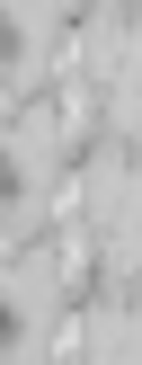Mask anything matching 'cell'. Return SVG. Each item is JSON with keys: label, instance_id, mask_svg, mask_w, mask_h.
<instances>
[{"label": "cell", "instance_id": "cell-1", "mask_svg": "<svg viewBox=\"0 0 142 365\" xmlns=\"http://www.w3.org/2000/svg\"><path fill=\"white\" fill-rule=\"evenodd\" d=\"M71 134H62V116H53V98H9V178H18V196H45L53 205V187L71 178Z\"/></svg>", "mask_w": 142, "mask_h": 365}, {"label": "cell", "instance_id": "cell-2", "mask_svg": "<svg viewBox=\"0 0 142 365\" xmlns=\"http://www.w3.org/2000/svg\"><path fill=\"white\" fill-rule=\"evenodd\" d=\"M80 321H89V365H142L133 294H80Z\"/></svg>", "mask_w": 142, "mask_h": 365}, {"label": "cell", "instance_id": "cell-3", "mask_svg": "<svg viewBox=\"0 0 142 365\" xmlns=\"http://www.w3.org/2000/svg\"><path fill=\"white\" fill-rule=\"evenodd\" d=\"M45 196H9V223H0V250H27V241H45Z\"/></svg>", "mask_w": 142, "mask_h": 365}, {"label": "cell", "instance_id": "cell-4", "mask_svg": "<svg viewBox=\"0 0 142 365\" xmlns=\"http://www.w3.org/2000/svg\"><path fill=\"white\" fill-rule=\"evenodd\" d=\"M45 365H89V321H80V303L62 312V330L45 339Z\"/></svg>", "mask_w": 142, "mask_h": 365}]
</instances>
